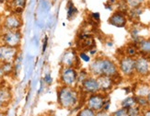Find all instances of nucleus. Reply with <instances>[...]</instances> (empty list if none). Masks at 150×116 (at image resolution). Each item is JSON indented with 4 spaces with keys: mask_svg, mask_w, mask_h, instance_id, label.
I'll return each instance as SVG.
<instances>
[{
    "mask_svg": "<svg viewBox=\"0 0 150 116\" xmlns=\"http://www.w3.org/2000/svg\"><path fill=\"white\" fill-rule=\"evenodd\" d=\"M77 69L73 66H62L59 73V81L62 86L76 87Z\"/></svg>",
    "mask_w": 150,
    "mask_h": 116,
    "instance_id": "4",
    "label": "nucleus"
},
{
    "mask_svg": "<svg viewBox=\"0 0 150 116\" xmlns=\"http://www.w3.org/2000/svg\"><path fill=\"white\" fill-rule=\"evenodd\" d=\"M91 18H92L93 21H100V13H98V12L91 13Z\"/></svg>",
    "mask_w": 150,
    "mask_h": 116,
    "instance_id": "29",
    "label": "nucleus"
},
{
    "mask_svg": "<svg viewBox=\"0 0 150 116\" xmlns=\"http://www.w3.org/2000/svg\"><path fill=\"white\" fill-rule=\"evenodd\" d=\"M12 98V94L8 87L5 84L0 86V111H5L6 107L9 104Z\"/></svg>",
    "mask_w": 150,
    "mask_h": 116,
    "instance_id": "12",
    "label": "nucleus"
},
{
    "mask_svg": "<svg viewBox=\"0 0 150 116\" xmlns=\"http://www.w3.org/2000/svg\"><path fill=\"white\" fill-rule=\"evenodd\" d=\"M5 74L3 72V70L0 67V86H2L5 84Z\"/></svg>",
    "mask_w": 150,
    "mask_h": 116,
    "instance_id": "28",
    "label": "nucleus"
},
{
    "mask_svg": "<svg viewBox=\"0 0 150 116\" xmlns=\"http://www.w3.org/2000/svg\"><path fill=\"white\" fill-rule=\"evenodd\" d=\"M95 112L93 110L89 109L88 107H85L81 109L79 112H77L76 116H95Z\"/></svg>",
    "mask_w": 150,
    "mask_h": 116,
    "instance_id": "22",
    "label": "nucleus"
},
{
    "mask_svg": "<svg viewBox=\"0 0 150 116\" xmlns=\"http://www.w3.org/2000/svg\"><path fill=\"white\" fill-rule=\"evenodd\" d=\"M80 90L76 87L60 86L57 89V102L64 109H74L79 103Z\"/></svg>",
    "mask_w": 150,
    "mask_h": 116,
    "instance_id": "1",
    "label": "nucleus"
},
{
    "mask_svg": "<svg viewBox=\"0 0 150 116\" xmlns=\"http://www.w3.org/2000/svg\"><path fill=\"white\" fill-rule=\"evenodd\" d=\"M137 44V48L142 54H150V40L146 39H141V40L136 43Z\"/></svg>",
    "mask_w": 150,
    "mask_h": 116,
    "instance_id": "16",
    "label": "nucleus"
},
{
    "mask_svg": "<svg viewBox=\"0 0 150 116\" xmlns=\"http://www.w3.org/2000/svg\"><path fill=\"white\" fill-rule=\"evenodd\" d=\"M138 114H139V108L136 105L127 109V116H138Z\"/></svg>",
    "mask_w": 150,
    "mask_h": 116,
    "instance_id": "24",
    "label": "nucleus"
},
{
    "mask_svg": "<svg viewBox=\"0 0 150 116\" xmlns=\"http://www.w3.org/2000/svg\"><path fill=\"white\" fill-rule=\"evenodd\" d=\"M146 99H147V100H148V103H150V90H149V92H148V94H147V96H146Z\"/></svg>",
    "mask_w": 150,
    "mask_h": 116,
    "instance_id": "34",
    "label": "nucleus"
},
{
    "mask_svg": "<svg viewBox=\"0 0 150 116\" xmlns=\"http://www.w3.org/2000/svg\"><path fill=\"white\" fill-rule=\"evenodd\" d=\"M23 26V21L21 14L9 11L8 13L3 15L2 29L3 30H21Z\"/></svg>",
    "mask_w": 150,
    "mask_h": 116,
    "instance_id": "5",
    "label": "nucleus"
},
{
    "mask_svg": "<svg viewBox=\"0 0 150 116\" xmlns=\"http://www.w3.org/2000/svg\"><path fill=\"white\" fill-rule=\"evenodd\" d=\"M150 70V64L147 58L145 56H139L135 59L134 71L140 75H146Z\"/></svg>",
    "mask_w": 150,
    "mask_h": 116,
    "instance_id": "13",
    "label": "nucleus"
},
{
    "mask_svg": "<svg viewBox=\"0 0 150 116\" xmlns=\"http://www.w3.org/2000/svg\"><path fill=\"white\" fill-rule=\"evenodd\" d=\"M78 61H79V58H78V54L76 53V51L73 48H69L63 54L61 58V64L62 66H73L76 68Z\"/></svg>",
    "mask_w": 150,
    "mask_h": 116,
    "instance_id": "9",
    "label": "nucleus"
},
{
    "mask_svg": "<svg viewBox=\"0 0 150 116\" xmlns=\"http://www.w3.org/2000/svg\"><path fill=\"white\" fill-rule=\"evenodd\" d=\"M89 73L94 76H116L118 74V67L116 64L107 58H98L90 63L88 67Z\"/></svg>",
    "mask_w": 150,
    "mask_h": 116,
    "instance_id": "2",
    "label": "nucleus"
},
{
    "mask_svg": "<svg viewBox=\"0 0 150 116\" xmlns=\"http://www.w3.org/2000/svg\"><path fill=\"white\" fill-rule=\"evenodd\" d=\"M78 58H79V60H82L84 62H89L90 61V57L86 52H80V53L78 54Z\"/></svg>",
    "mask_w": 150,
    "mask_h": 116,
    "instance_id": "25",
    "label": "nucleus"
},
{
    "mask_svg": "<svg viewBox=\"0 0 150 116\" xmlns=\"http://www.w3.org/2000/svg\"><path fill=\"white\" fill-rule=\"evenodd\" d=\"M108 22L110 25L115 26V27L122 28V27H125L127 23V17L123 11L118 10L114 12L113 14L109 18Z\"/></svg>",
    "mask_w": 150,
    "mask_h": 116,
    "instance_id": "10",
    "label": "nucleus"
},
{
    "mask_svg": "<svg viewBox=\"0 0 150 116\" xmlns=\"http://www.w3.org/2000/svg\"><path fill=\"white\" fill-rule=\"evenodd\" d=\"M43 81H44L45 83H46V84H51V83H52V77H51V75H50V74H47L46 76H45Z\"/></svg>",
    "mask_w": 150,
    "mask_h": 116,
    "instance_id": "30",
    "label": "nucleus"
},
{
    "mask_svg": "<svg viewBox=\"0 0 150 116\" xmlns=\"http://www.w3.org/2000/svg\"><path fill=\"white\" fill-rule=\"evenodd\" d=\"M136 47H137V45H136ZM136 47L135 46H130L127 49V54H128V56L133 57L134 55L136 54V53H137V51H138V49L136 50Z\"/></svg>",
    "mask_w": 150,
    "mask_h": 116,
    "instance_id": "26",
    "label": "nucleus"
},
{
    "mask_svg": "<svg viewBox=\"0 0 150 116\" xmlns=\"http://www.w3.org/2000/svg\"><path fill=\"white\" fill-rule=\"evenodd\" d=\"M0 67L3 70L5 76L14 74V63H2L0 64Z\"/></svg>",
    "mask_w": 150,
    "mask_h": 116,
    "instance_id": "17",
    "label": "nucleus"
},
{
    "mask_svg": "<svg viewBox=\"0 0 150 116\" xmlns=\"http://www.w3.org/2000/svg\"><path fill=\"white\" fill-rule=\"evenodd\" d=\"M0 116H6L5 112L4 111H0Z\"/></svg>",
    "mask_w": 150,
    "mask_h": 116,
    "instance_id": "35",
    "label": "nucleus"
},
{
    "mask_svg": "<svg viewBox=\"0 0 150 116\" xmlns=\"http://www.w3.org/2000/svg\"><path fill=\"white\" fill-rule=\"evenodd\" d=\"M149 1H150V0H149Z\"/></svg>",
    "mask_w": 150,
    "mask_h": 116,
    "instance_id": "37",
    "label": "nucleus"
},
{
    "mask_svg": "<svg viewBox=\"0 0 150 116\" xmlns=\"http://www.w3.org/2000/svg\"><path fill=\"white\" fill-rule=\"evenodd\" d=\"M19 54V48L11 47L8 45L0 43V64L14 63Z\"/></svg>",
    "mask_w": 150,
    "mask_h": 116,
    "instance_id": "6",
    "label": "nucleus"
},
{
    "mask_svg": "<svg viewBox=\"0 0 150 116\" xmlns=\"http://www.w3.org/2000/svg\"><path fill=\"white\" fill-rule=\"evenodd\" d=\"M135 59L131 56H125L121 59L120 70L125 75H131L134 72Z\"/></svg>",
    "mask_w": 150,
    "mask_h": 116,
    "instance_id": "11",
    "label": "nucleus"
},
{
    "mask_svg": "<svg viewBox=\"0 0 150 116\" xmlns=\"http://www.w3.org/2000/svg\"><path fill=\"white\" fill-rule=\"evenodd\" d=\"M22 32L21 30H0V43L11 47L19 48L22 42Z\"/></svg>",
    "mask_w": 150,
    "mask_h": 116,
    "instance_id": "3",
    "label": "nucleus"
},
{
    "mask_svg": "<svg viewBox=\"0 0 150 116\" xmlns=\"http://www.w3.org/2000/svg\"><path fill=\"white\" fill-rule=\"evenodd\" d=\"M88 72L85 69H81L77 71V79H76V87H78L80 84L88 76Z\"/></svg>",
    "mask_w": 150,
    "mask_h": 116,
    "instance_id": "20",
    "label": "nucleus"
},
{
    "mask_svg": "<svg viewBox=\"0 0 150 116\" xmlns=\"http://www.w3.org/2000/svg\"><path fill=\"white\" fill-rule=\"evenodd\" d=\"M67 18L68 19H72L76 14H77V8L74 6L73 2L72 1H69L68 2V5H67Z\"/></svg>",
    "mask_w": 150,
    "mask_h": 116,
    "instance_id": "19",
    "label": "nucleus"
},
{
    "mask_svg": "<svg viewBox=\"0 0 150 116\" xmlns=\"http://www.w3.org/2000/svg\"><path fill=\"white\" fill-rule=\"evenodd\" d=\"M2 21H3V14L0 13V30H2Z\"/></svg>",
    "mask_w": 150,
    "mask_h": 116,
    "instance_id": "33",
    "label": "nucleus"
},
{
    "mask_svg": "<svg viewBox=\"0 0 150 116\" xmlns=\"http://www.w3.org/2000/svg\"><path fill=\"white\" fill-rule=\"evenodd\" d=\"M105 102H106L105 98L101 94L97 92V93L90 94L88 97V99L86 100V105L89 109L93 110L94 112H98L103 109Z\"/></svg>",
    "mask_w": 150,
    "mask_h": 116,
    "instance_id": "8",
    "label": "nucleus"
},
{
    "mask_svg": "<svg viewBox=\"0 0 150 116\" xmlns=\"http://www.w3.org/2000/svg\"><path fill=\"white\" fill-rule=\"evenodd\" d=\"M98 83H99V87H100V91H106L112 88L113 85V77L112 76H97Z\"/></svg>",
    "mask_w": 150,
    "mask_h": 116,
    "instance_id": "14",
    "label": "nucleus"
},
{
    "mask_svg": "<svg viewBox=\"0 0 150 116\" xmlns=\"http://www.w3.org/2000/svg\"><path fill=\"white\" fill-rule=\"evenodd\" d=\"M145 116H150V111L146 112L145 113Z\"/></svg>",
    "mask_w": 150,
    "mask_h": 116,
    "instance_id": "36",
    "label": "nucleus"
},
{
    "mask_svg": "<svg viewBox=\"0 0 150 116\" xmlns=\"http://www.w3.org/2000/svg\"><path fill=\"white\" fill-rule=\"evenodd\" d=\"M47 44H48V37L46 36V37H45V39H44V42H43V48H42V52H45V50H46Z\"/></svg>",
    "mask_w": 150,
    "mask_h": 116,
    "instance_id": "32",
    "label": "nucleus"
},
{
    "mask_svg": "<svg viewBox=\"0 0 150 116\" xmlns=\"http://www.w3.org/2000/svg\"><path fill=\"white\" fill-rule=\"evenodd\" d=\"M125 2L129 8H134L142 6V5L145 2V0H125Z\"/></svg>",
    "mask_w": 150,
    "mask_h": 116,
    "instance_id": "21",
    "label": "nucleus"
},
{
    "mask_svg": "<svg viewBox=\"0 0 150 116\" xmlns=\"http://www.w3.org/2000/svg\"><path fill=\"white\" fill-rule=\"evenodd\" d=\"M136 105V100L135 97H127L125 100L122 101V107L125 108V109H129L133 106Z\"/></svg>",
    "mask_w": 150,
    "mask_h": 116,
    "instance_id": "18",
    "label": "nucleus"
},
{
    "mask_svg": "<svg viewBox=\"0 0 150 116\" xmlns=\"http://www.w3.org/2000/svg\"><path fill=\"white\" fill-rule=\"evenodd\" d=\"M150 90V88L148 86H146V85H143V86H140L138 88V89L136 90V93H137V96H142V97H146L148 92Z\"/></svg>",
    "mask_w": 150,
    "mask_h": 116,
    "instance_id": "23",
    "label": "nucleus"
},
{
    "mask_svg": "<svg viewBox=\"0 0 150 116\" xmlns=\"http://www.w3.org/2000/svg\"><path fill=\"white\" fill-rule=\"evenodd\" d=\"M95 116H110V115L105 111H101V112H98Z\"/></svg>",
    "mask_w": 150,
    "mask_h": 116,
    "instance_id": "31",
    "label": "nucleus"
},
{
    "mask_svg": "<svg viewBox=\"0 0 150 116\" xmlns=\"http://www.w3.org/2000/svg\"><path fill=\"white\" fill-rule=\"evenodd\" d=\"M80 92L83 94H93L100 91L99 83H98L97 77L94 76H88L79 86H78Z\"/></svg>",
    "mask_w": 150,
    "mask_h": 116,
    "instance_id": "7",
    "label": "nucleus"
},
{
    "mask_svg": "<svg viewBox=\"0 0 150 116\" xmlns=\"http://www.w3.org/2000/svg\"><path fill=\"white\" fill-rule=\"evenodd\" d=\"M26 2L27 0H10L6 6L9 8V11L21 15L22 11L25 8Z\"/></svg>",
    "mask_w": 150,
    "mask_h": 116,
    "instance_id": "15",
    "label": "nucleus"
},
{
    "mask_svg": "<svg viewBox=\"0 0 150 116\" xmlns=\"http://www.w3.org/2000/svg\"><path fill=\"white\" fill-rule=\"evenodd\" d=\"M114 116H127V109L122 107L114 112Z\"/></svg>",
    "mask_w": 150,
    "mask_h": 116,
    "instance_id": "27",
    "label": "nucleus"
}]
</instances>
